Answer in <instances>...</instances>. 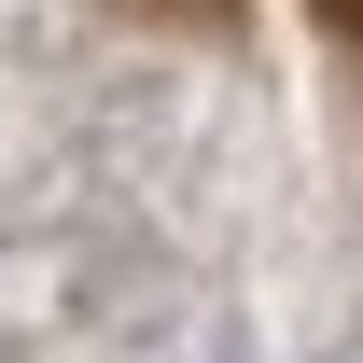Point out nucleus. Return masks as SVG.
I'll return each instance as SVG.
<instances>
[{"mask_svg": "<svg viewBox=\"0 0 363 363\" xmlns=\"http://www.w3.org/2000/svg\"><path fill=\"white\" fill-rule=\"evenodd\" d=\"M308 14H321V43H335V56L363 70V0H308Z\"/></svg>", "mask_w": 363, "mask_h": 363, "instance_id": "obj_1", "label": "nucleus"}]
</instances>
